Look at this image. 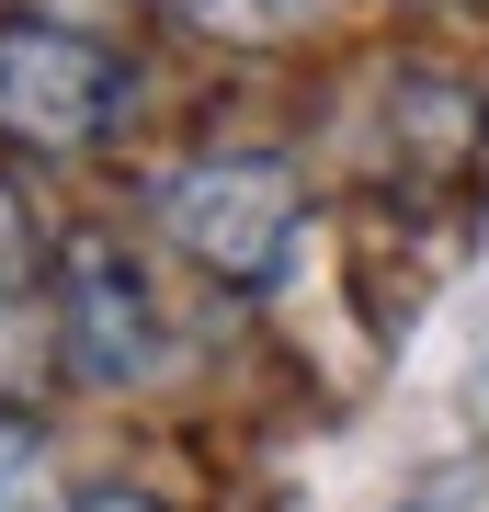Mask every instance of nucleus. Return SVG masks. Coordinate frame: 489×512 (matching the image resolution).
<instances>
[{"mask_svg": "<svg viewBox=\"0 0 489 512\" xmlns=\"http://www.w3.org/2000/svg\"><path fill=\"white\" fill-rule=\"evenodd\" d=\"M160 228L217 285H273L296 251V171L273 148H205L160 183Z\"/></svg>", "mask_w": 489, "mask_h": 512, "instance_id": "obj_1", "label": "nucleus"}, {"mask_svg": "<svg viewBox=\"0 0 489 512\" xmlns=\"http://www.w3.org/2000/svg\"><path fill=\"white\" fill-rule=\"evenodd\" d=\"M114 103H126V69L80 23H0V137L12 148L69 160L114 126Z\"/></svg>", "mask_w": 489, "mask_h": 512, "instance_id": "obj_2", "label": "nucleus"}, {"mask_svg": "<svg viewBox=\"0 0 489 512\" xmlns=\"http://www.w3.org/2000/svg\"><path fill=\"white\" fill-rule=\"evenodd\" d=\"M57 353L80 387H126L160 365V296L126 262V239H69L57 251Z\"/></svg>", "mask_w": 489, "mask_h": 512, "instance_id": "obj_3", "label": "nucleus"}, {"mask_svg": "<svg viewBox=\"0 0 489 512\" xmlns=\"http://www.w3.org/2000/svg\"><path fill=\"white\" fill-rule=\"evenodd\" d=\"M399 126H410V160H467L478 148V92L467 80H399Z\"/></svg>", "mask_w": 489, "mask_h": 512, "instance_id": "obj_4", "label": "nucleus"}, {"mask_svg": "<svg viewBox=\"0 0 489 512\" xmlns=\"http://www.w3.org/2000/svg\"><path fill=\"white\" fill-rule=\"evenodd\" d=\"M0 512H80V490L57 478V444L12 410H0Z\"/></svg>", "mask_w": 489, "mask_h": 512, "instance_id": "obj_5", "label": "nucleus"}, {"mask_svg": "<svg viewBox=\"0 0 489 512\" xmlns=\"http://www.w3.org/2000/svg\"><path fill=\"white\" fill-rule=\"evenodd\" d=\"M46 342H57V308H35L23 285H0V399H23V376H35Z\"/></svg>", "mask_w": 489, "mask_h": 512, "instance_id": "obj_6", "label": "nucleus"}, {"mask_svg": "<svg viewBox=\"0 0 489 512\" xmlns=\"http://www.w3.org/2000/svg\"><path fill=\"white\" fill-rule=\"evenodd\" d=\"M194 35H228V46H251V35H273V23L296 12V0H171Z\"/></svg>", "mask_w": 489, "mask_h": 512, "instance_id": "obj_7", "label": "nucleus"}, {"mask_svg": "<svg viewBox=\"0 0 489 512\" xmlns=\"http://www.w3.org/2000/svg\"><path fill=\"white\" fill-rule=\"evenodd\" d=\"M35 274V217L12 205V183H0V285H23Z\"/></svg>", "mask_w": 489, "mask_h": 512, "instance_id": "obj_8", "label": "nucleus"}, {"mask_svg": "<svg viewBox=\"0 0 489 512\" xmlns=\"http://www.w3.org/2000/svg\"><path fill=\"white\" fill-rule=\"evenodd\" d=\"M80 512H160L148 490H80Z\"/></svg>", "mask_w": 489, "mask_h": 512, "instance_id": "obj_9", "label": "nucleus"}]
</instances>
